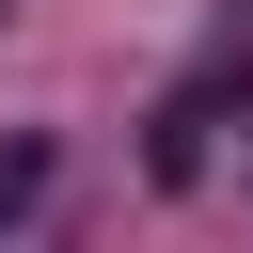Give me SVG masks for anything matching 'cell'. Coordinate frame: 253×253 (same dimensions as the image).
<instances>
[{
  "label": "cell",
  "mask_w": 253,
  "mask_h": 253,
  "mask_svg": "<svg viewBox=\"0 0 253 253\" xmlns=\"http://www.w3.org/2000/svg\"><path fill=\"white\" fill-rule=\"evenodd\" d=\"M47 174H63V158H47V126H16V142H0V237L47 206Z\"/></svg>",
  "instance_id": "obj_1"
}]
</instances>
